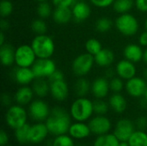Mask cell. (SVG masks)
I'll use <instances>...</instances> for the list:
<instances>
[{
	"instance_id": "1",
	"label": "cell",
	"mask_w": 147,
	"mask_h": 146,
	"mask_svg": "<svg viewBox=\"0 0 147 146\" xmlns=\"http://www.w3.org/2000/svg\"><path fill=\"white\" fill-rule=\"evenodd\" d=\"M71 114L60 107L53 108L48 118L45 121L49 133L54 136L68 133L71 125Z\"/></svg>"
},
{
	"instance_id": "21",
	"label": "cell",
	"mask_w": 147,
	"mask_h": 146,
	"mask_svg": "<svg viewBox=\"0 0 147 146\" xmlns=\"http://www.w3.org/2000/svg\"><path fill=\"white\" fill-rule=\"evenodd\" d=\"M123 55L126 59L133 63H138L143 59L144 52L140 46L136 44H129L124 48Z\"/></svg>"
},
{
	"instance_id": "45",
	"label": "cell",
	"mask_w": 147,
	"mask_h": 146,
	"mask_svg": "<svg viewBox=\"0 0 147 146\" xmlns=\"http://www.w3.org/2000/svg\"><path fill=\"white\" fill-rule=\"evenodd\" d=\"M8 142H9V136H8V133H7L4 130H2L1 133H0V145H8Z\"/></svg>"
},
{
	"instance_id": "2",
	"label": "cell",
	"mask_w": 147,
	"mask_h": 146,
	"mask_svg": "<svg viewBox=\"0 0 147 146\" xmlns=\"http://www.w3.org/2000/svg\"><path fill=\"white\" fill-rule=\"evenodd\" d=\"M94 114L93 102L86 97H78L71 105L70 114L76 121L89 120Z\"/></svg>"
},
{
	"instance_id": "26",
	"label": "cell",
	"mask_w": 147,
	"mask_h": 146,
	"mask_svg": "<svg viewBox=\"0 0 147 146\" xmlns=\"http://www.w3.org/2000/svg\"><path fill=\"white\" fill-rule=\"evenodd\" d=\"M32 89L35 96L43 98L50 93V83L46 78H35L32 83Z\"/></svg>"
},
{
	"instance_id": "54",
	"label": "cell",
	"mask_w": 147,
	"mask_h": 146,
	"mask_svg": "<svg viewBox=\"0 0 147 146\" xmlns=\"http://www.w3.org/2000/svg\"><path fill=\"white\" fill-rule=\"evenodd\" d=\"M145 28H146V30H147V18L146 22H145Z\"/></svg>"
},
{
	"instance_id": "31",
	"label": "cell",
	"mask_w": 147,
	"mask_h": 146,
	"mask_svg": "<svg viewBox=\"0 0 147 146\" xmlns=\"http://www.w3.org/2000/svg\"><path fill=\"white\" fill-rule=\"evenodd\" d=\"M134 4V0H115L113 3V9L119 14L128 13Z\"/></svg>"
},
{
	"instance_id": "19",
	"label": "cell",
	"mask_w": 147,
	"mask_h": 146,
	"mask_svg": "<svg viewBox=\"0 0 147 146\" xmlns=\"http://www.w3.org/2000/svg\"><path fill=\"white\" fill-rule=\"evenodd\" d=\"M68 134L74 139H84L91 134V131L88 124L76 121L71 125Z\"/></svg>"
},
{
	"instance_id": "52",
	"label": "cell",
	"mask_w": 147,
	"mask_h": 146,
	"mask_svg": "<svg viewBox=\"0 0 147 146\" xmlns=\"http://www.w3.org/2000/svg\"><path fill=\"white\" fill-rule=\"evenodd\" d=\"M143 77H144L145 79H147V68L145 69L144 71H143Z\"/></svg>"
},
{
	"instance_id": "57",
	"label": "cell",
	"mask_w": 147,
	"mask_h": 146,
	"mask_svg": "<svg viewBox=\"0 0 147 146\" xmlns=\"http://www.w3.org/2000/svg\"><path fill=\"white\" fill-rule=\"evenodd\" d=\"M5 146H10V145H5Z\"/></svg>"
},
{
	"instance_id": "27",
	"label": "cell",
	"mask_w": 147,
	"mask_h": 146,
	"mask_svg": "<svg viewBox=\"0 0 147 146\" xmlns=\"http://www.w3.org/2000/svg\"><path fill=\"white\" fill-rule=\"evenodd\" d=\"M120 141L114 133H107L97 136L95 139L93 146H119Z\"/></svg>"
},
{
	"instance_id": "4",
	"label": "cell",
	"mask_w": 147,
	"mask_h": 146,
	"mask_svg": "<svg viewBox=\"0 0 147 146\" xmlns=\"http://www.w3.org/2000/svg\"><path fill=\"white\" fill-rule=\"evenodd\" d=\"M115 28L125 36H134L139 31V22L137 18L129 14H121L115 19Z\"/></svg>"
},
{
	"instance_id": "24",
	"label": "cell",
	"mask_w": 147,
	"mask_h": 146,
	"mask_svg": "<svg viewBox=\"0 0 147 146\" xmlns=\"http://www.w3.org/2000/svg\"><path fill=\"white\" fill-rule=\"evenodd\" d=\"M95 63L101 67H108L115 61L114 52L108 48H102L96 55L94 56Z\"/></svg>"
},
{
	"instance_id": "53",
	"label": "cell",
	"mask_w": 147,
	"mask_h": 146,
	"mask_svg": "<svg viewBox=\"0 0 147 146\" xmlns=\"http://www.w3.org/2000/svg\"><path fill=\"white\" fill-rule=\"evenodd\" d=\"M34 1H36L38 3H41V2H47V0H34Z\"/></svg>"
},
{
	"instance_id": "17",
	"label": "cell",
	"mask_w": 147,
	"mask_h": 146,
	"mask_svg": "<svg viewBox=\"0 0 147 146\" xmlns=\"http://www.w3.org/2000/svg\"><path fill=\"white\" fill-rule=\"evenodd\" d=\"M14 79L21 86L28 85L35 79L31 67H18L14 71Z\"/></svg>"
},
{
	"instance_id": "37",
	"label": "cell",
	"mask_w": 147,
	"mask_h": 146,
	"mask_svg": "<svg viewBox=\"0 0 147 146\" xmlns=\"http://www.w3.org/2000/svg\"><path fill=\"white\" fill-rule=\"evenodd\" d=\"M37 14L40 18L41 19H46L52 15L53 11L51 5L47 2H41L39 3L38 7H37Z\"/></svg>"
},
{
	"instance_id": "40",
	"label": "cell",
	"mask_w": 147,
	"mask_h": 146,
	"mask_svg": "<svg viewBox=\"0 0 147 146\" xmlns=\"http://www.w3.org/2000/svg\"><path fill=\"white\" fill-rule=\"evenodd\" d=\"M90 3L98 8H107L114 3L115 0H90Z\"/></svg>"
},
{
	"instance_id": "32",
	"label": "cell",
	"mask_w": 147,
	"mask_h": 146,
	"mask_svg": "<svg viewBox=\"0 0 147 146\" xmlns=\"http://www.w3.org/2000/svg\"><path fill=\"white\" fill-rule=\"evenodd\" d=\"M74 139H72L69 134H62L55 136L54 139L52 141L51 146H75Z\"/></svg>"
},
{
	"instance_id": "33",
	"label": "cell",
	"mask_w": 147,
	"mask_h": 146,
	"mask_svg": "<svg viewBox=\"0 0 147 146\" xmlns=\"http://www.w3.org/2000/svg\"><path fill=\"white\" fill-rule=\"evenodd\" d=\"M85 49L88 53L95 56L102 49V46L98 40L92 38V39H89L85 42Z\"/></svg>"
},
{
	"instance_id": "25",
	"label": "cell",
	"mask_w": 147,
	"mask_h": 146,
	"mask_svg": "<svg viewBox=\"0 0 147 146\" xmlns=\"http://www.w3.org/2000/svg\"><path fill=\"white\" fill-rule=\"evenodd\" d=\"M109 107L111 108V109L117 114L124 113L125 110L127 109V106L125 97L120 93H114L109 97Z\"/></svg>"
},
{
	"instance_id": "42",
	"label": "cell",
	"mask_w": 147,
	"mask_h": 146,
	"mask_svg": "<svg viewBox=\"0 0 147 146\" xmlns=\"http://www.w3.org/2000/svg\"><path fill=\"white\" fill-rule=\"evenodd\" d=\"M55 7H71L75 3V0H52Z\"/></svg>"
},
{
	"instance_id": "46",
	"label": "cell",
	"mask_w": 147,
	"mask_h": 146,
	"mask_svg": "<svg viewBox=\"0 0 147 146\" xmlns=\"http://www.w3.org/2000/svg\"><path fill=\"white\" fill-rule=\"evenodd\" d=\"M1 102H2V104L4 106V107H10V104H11V98L10 96L4 93L2 95V97H1Z\"/></svg>"
},
{
	"instance_id": "48",
	"label": "cell",
	"mask_w": 147,
	"mask_h": 146,
	"mask_svg": "<svg viewBox=\"0 0 147 146\" xmlns=\"http://www.w3.org/2000/svg\"><path fill=\"white\" fill-rule=\"evenodd\" d=\"M0 26H1V31H4V30L8 29L9 24H8L7 21L4 20V18H2V20L0 22Z\"/></svg>"
},
{
	"instance_id": "36",
	"label": "cell",
	"mask_w": 147,
	"mask_h": 146,
	"mask_svg": "<svg viewBox=\"0 0 147 146\" xmlns=\"http://www.w3.org/2000/svg\"><path fill=\"white\" fill-rule=\"evenodd\" d=\"M31 29L36 34H45L47 31V23L43 21V19L39 18L32 22Z\"/></svg>"
},
{
	"instance_id": "8",
	"label": "cell",
	"mask_w": 147,
	"mask_h": 146,
	"mask_svg": "<svg viewBox=\"0 0 147 146\" xmlns=\"http://www.w3.org/2000/svg\"><path fill=\"white\" fill-rule=\"evenodd\" d=\"M35 78H48L57 69L53 60L50 59H37L32 65Z\"/></svg>"
},
{
	"instance_id": "41",
	"label": "cell",
	"mask_w": 147,
	"mask_h": 146,
	"mask_svg": "<svg viewBox=\"0 0 147 146\" xmlns=\"http://www.w3.org/2000/svg\"><path fill=\"white\" fill-rule=\"evenodd\" d=\"M134 124H135V127H137L138 130L145 131L147 128V117L140 116V117L137 118Z\"/></svg>"
},
{
	"instance_id": "38",
	"label": "cell",
	"mask_w": 147,
	"mask_h": 146,
	"mask_svg": "<svg viewBox=\"0 0 147 146\" xmlns=\"http://www.w3.org/2000/svg\"><path fill=\"white\" fill-rule=\"evenodd\" d=\"M13 3L9 0H2L0 3V14L2 18L8 17L13 12Z\"/></svg>"
},
{
	"instance_id": "23",
	"label": "cell",
	"mask_w": 147,
	"mask_h": 146,
	"mask_svg": "<svg viewBox=\"0 0 147 146\" xmlns=\"http://www.w3.org/2000/svg\"><path fill=\"white\" fill-rule=\"evenodd\" d=\"M16 49L9 44L4 43L0 46V59L3 66H10L15 63Z\"/></svg>"
},
{
	"instance_id": "35",
	"label": "cell",
	"mask_w": 147,
	"mask_h": 146,
	"mask_svg": "<svg viewBox=\"0 0 147 146\" xmlns=\"http://www.w3.org/2000/svg\"><path fill=\"white\" fill-rule=\"evenodd\" d=\"M113 22L108 17H101L96 22V29L100 33H106L112 28Z\"/></svg>"
},
{
	"instance_id": "20",
	"label": "cell",
	"mask_w": 147,
	"mask_h": 146,
	"mask_svg": "<svg viewBox=\"0 0 147 146\" xmlns=\"http://www.w3.org/2000/svg\"><path fill=\"white\" fill-rule=\"evenodd\" d=\"M34 95V93L32 87H28V85L21 86V88H19L15 94V101L17 104L25 106L32 102Z\"/></svg>"
},
{
	"instance_id": "28",
	"label": "cell",
	"mask_w": 147,
	"mask_h": 146,
	"mask_svg": "<svg viewBox=\"0 0 147 146\" xmlns=\"http://www.w3.org/2000/svg\"><path fill=\"white\" fill-rule=\"evenodd\" d=\"M90 89H91L90 82L83 77H79L74 84V91L78 97H85Z\"/></svg>"
},
{
	"instance_id": "43",
	"label": "cell",
	"mask_w": 147,
	"mask_h": 146,
	"mask_svg": "<svg viewBox=\"0 0 147 146\" xmlns=\"http://www.w3.org/2000/svg\"><path fill=\"white\" fill-rule=\"evenodd\" d=\"M63 79H65L64 74H63V72H61V71H59V70H56V71H55L48 78H47V80H48L49 83H53V82H56V81H59V80H63Z\"/></svg>"
},
{
	"instance_id": "13",
	"label": "cell",
	"mask_w": 147,
	"mask_h": 146,
	"mask_svg": "<svg viewBox=\"0 0 147 146\" xmlns=\"http://www.w3.org/2000/svg\"><path fill=\"white\" fill-rule=\"evenodd\" d=\"M49 133V131L47 127L46 123L42 122H37L33 126H30L29 129V143L30 144H40L42 141H44L47 135Z\"/></svg>"
},
{
	"instance_id": "16",
	"label": "cell",
	"mask_w": 147,
	"mask_h": 146,
	"mask_svg": "<svg viewBox=\"0 0 147 146\" xmlns=\"http://www.w3.org/2000/svg\"><path fill=\"white\" fill-rule=\"evenodd\" d=\"M71 11L72 19L77 22H82L87 20L91 13L90 5L84 1L75 2V3L71 6Z\"/></svg>"
},
{
	"instance_id": "39",
	"label": "cell",
	"mask_w": 147,
	"mask_h": 146,
	"mask_svg": "<svg viewBox=\"0 0 147 146\" xmlns=\"http://www.w3.org/2000/svg\"><path fill=\"white\" fill-rule=\"evenodd\" d=\"M123 79L120 77H112L109 81V86L110 90H112L114 93H121L124 88V83L122 81Z\"/></svg>"
},
{
	"instance_id": "44",
	"label": "cell",
	"mask_w": 147,
	"mask_h": 146,
	"mask_svg": "<svg viewBox=\"0 0 147 146\" xmlns=\"http://www.w3.org/2000/svg\"><path fill=\"white\" fill-rule=\"evenodd\" d=\"M134 4L140 11L147 12V0H135Z\"/></svg>"
},
{
	"instance_id": "18",
	"label": "cell",
	"mask_w": 147,
	"mask_h": 146,
	"mask_svg": "<svg viewBox=\"0 0 147 146\" xmlns=\"http://www.w3.org/2000/svg\"><path fill=\"white\" fill-rule=\"evenodd\" d=\"M109 82L105 77H98L91 83V93L96 99H103L109 92Z\"/></svg>"
},
{
	"instance_id": "29",
	"label": "cell",
	"mask_w": 147,
	"mask_h": 146,
	"mask_svg": "<svg viewBox=\"0 0 147 146\" xmlns=\"http://www.w3.org/2000/svg\"><path fill=\"white\" fill-rule=\"evenodd\" d=\"M130 146H147V133L145 131H134L127 140Z\"/></svg>"
},
{
	"instance_id": "15",
	"label": "cell",
	"mask_w": 147,
	"mask_h": 146,
	"mask_svg": "<svg viewBox=\"0 0 147 146\" xmlns=\"http://www.w3.org/2000/svg\"><path fill=\"white\" fill-rule=\"evenodd\" d=\"M117 75L123 80H129L135 77L136 75V67L134 63L127 60L122 59L120 60L115 67Z\"/></svg>"
},
{
	"instance_id": "9",
	"label": "cell",
	"mask_w": 147,
	"mask_h": 146,
	"mask_svg": "<svg viewBox=\"0 0 147 146\" xmlns=\"http://www.w3.org/2000/svg\"><path fill=\"white\" fill-rule=\"evenodd\" d=\"M50 113L51 110L49 109L48 105L42 100H34L29 104L28 114L30 117L37 122L46 121Z\"/></svg>"
},
{
	"instance_id": "30",
	"label": "cell",
	"mask_w": 147,
	"mask_h": 146,
	"mask_svg": "<svg viewBox=\"0 0 147 146\" xmlns=\"http://www.w3.org/2000/svg\"><path fill=\"white\" fill-rule=\"evenodd\" d=\"M29 129H30V126L28 124H25L22 126L18 127L16 130H14L16 140L19 144L25 145V144L29 143V139H28Z\"/></svg>"
},
{
	"instance_id": "22",
	"label": "cell",
	"mask_w": 147,
	"mask_h": 146,
	"mask_svg": "<svg viewBox=\"0 0 147 146\" xmlns=\"http://www.w3.org/2000/svg\"><path fill=\"white\" fill-rule=\"evenodd\" d=\"M52 16L56 23L66 24L72 19V11L70 7H55Z\"/></svg>"
},
{
	"instance_id": "34",
	"label": "cell",
	"mask_w": 147,
	"mask_h": 146,
	"mask_svg": "<svg viewBox=\"0 0 147 146\" xmlns=\"http://www.w3.org/2000/svg\"><path fill=\"white\" fill-rule=\"evenodd\" d=\"M94 113L96 115H105L109 108V104L107 103L102 99H96L93 102Z\"/></svg>"
},
{
	"instance_id": "49",
	"label": "cell",
	"mask_w": 147,
	"mask_h": 146,
	"mask_svg": "<svg viewBox=\"0 0 147 146\" xmlns=\"http://www.w3.org/2000/svg\"><path fill=\"white\" fill-rule=\"evenodd\" d=\"M4 44V34L3 31H1L0 33V46Z\"/></svg>"
},
{
	"instance_id": "14",
	"label": "cell",
	"mask_w": 147,
	"mask_h": 146,
	"mask_svg": "<svg viewBox=\"0 0 147 146\" xmlns=\"http://www.w3.org/2000/svg\"><path fill=\"white\" fill-rule=\"evenodd\" d=\"M50 94L52 97L58 102H64L69 96V87L65 79L49 83Z\"/></svg>"
},
{
	"instance_id": "11",
	"label": "cell",
	"mask_w": 147,
	"mask_h": 146,
	"mask_svg": "<svg viewBox=\"0 0 147 146\" xmlns=\"http://www.w3.org/2000/svg\"><path fill=\"white\" fill-rule=\"evenodd\" d=\"M91 133L96 136L107 134L111 130V121L105 115H96L91 118L88 123Z\"/></svg>"
},
{
	"instance_id": "5",
	"label": "cell",
	"mask_w": 147,
	"mask_h": 146,
	"mask_svg": "<svg viewBox=\"0 0 147 146\" xmlns=\"http://www.w3.org/2000/svg\"><path fill=\"white\" fill-rule=\"evenodd\" d=\"M28 114L22 106L16 104L11 105L5 114V121L9 127L16 130L18 127L27 124Z\"/></svg>"
},
{
	"instance_id": "7",
	"label": "cell",
	"mask_w": 147,
	"mask_h": 146,
	"mask_svg": "<svg viewBox=\"0 0 147 146\" xmlns=\"http://www.w3.org/2000/svg\"><path fill=\"white\" fill-rule=\"evenodd\" d=\"M36 59L31 45H22L16 49L15 63L18 67H32Z\"/></svg>"
},
{
	"instance_id": "56",
	"label": "cell",
	"mask_w": 147,
	"mask_h": 146,
	"mask_svg": "<svg viewBox=\"0 0 147 146\" xmlns=\"http://www.w3.org/2000/svg\"><path fill=\"white\" fill-rule=\"evenodd\" d=\"M78 146H85V145H78Z\"/></svg>"
},
{
	"instance_id": "3",
	"label": "cell",
	"mask_w": 147,
	"mask_h": 146,
	"mask_svg": "<svg viewBox=\"0 0 147 146\" xmlns=\"http://www.w3.org/2000/svg\"><path fill=\"white\" fill-rule=\"evenodd\" d=\"M31 46L37 59H50L55 51L53 40L45 34H37L32 40Z\"/></svg>"
},
{
	"instance_id": "55",
	"label": "cell",
	"mask_w": 147,
	"mask_h": 146,
	"mask_svg": "<svg viewBox=\"0 0 147 146\" xmlns=\"http://www.w3.org/2000/svg\"><path fill=\"white\" fill-rule=\"evenodd\" d=\"M144 97H145V98L147 100V89H146V94H145V96H144Z\"/></svg>"
},
{
	"instance_id": "12",
	"label": "cell",
	"mask_w": 147,
	"mask_h": 146,
	"mask_svg": "<svg viewBox=\"0 0 147 146\" xmlns=\"http://www.w3.org/2000/svg\"><path fill=\"white\" fill-rule=\"evenodd\" d=\"M125 89L130 96L134 98L142 97L146 94L147 83L144 78L134 77L129 80H127Z\"/></svg>"
},
{
	"instance_id": "6",
	"label": "cell",
	"mask_w": 147,
	"mask_h": 146,
	"mask_svg": "<svg viewBox=\"0 0 147 146\" xmlns=\"http://www.w3.org/2000/svg\"><path fill=\"white\" fill-rule=\"evenodd\" d=\"M95 64V58L93 55L88 53H81L77 56L71 65V69L73 73L81 77L87 75L92 69Z\"/></svg>"
},
{
	"instance_id": "50",
	"label": "cell",
	"mask_w": 147,
	"mask_h": 146,
	"mask_svg": "<svg viewBox=\"0 0 147 146\" xmlns=\"http://www.w3.org/2000/svg\"><path fill=\"white\" fill-rule=\"evenodd\" d=\"M119 146H130L128 142L127 141H120V144H119Z\"/></svg>"
},
{
	"instance_id": "47",
	"label": "cell",
	"mask_w": 147,
	"mask_h": 146,
	"mask_svg": "<svg viewBox=\"0 0 147 146\" xmlns=\"http://www.w3.org/2000/svg\"><path fill=\"white\" fill-rule=\"evenodd\" d=\"M140 44L143 46H147V30H146L145 32H143L139 39Z\"/></svg>"
},
{
	"instance_id": "10",
	"label": "cell",
	"mask_w": 147,
	"mask_h": 146,
	"mask_svg": "<svg viewBox=\"0 0 147 146\" xmlns=\"http://www.w3.org/2000/svg\"><path fill=\"white\" fill-rule=\"evenodd\" d=\"M135 131V124L129 119L123 118L119 120L115 126L114 134L119 141H127Z\"/></svg>"
},
{
	"instance_id": "51",
	"label": "cell",
	"mask_w": 147,
	"mask_h": 146,
	"mask_svg": "<svg viewBox=\"0 0 147 146\" xmlns=\"http://www.w3.org/2000/svg\"><path fill=\"white\" fill-rule=\"evenodd\" d=\"M143 60L145 61V63L147 64V48L144 52V56H143Z\"/></svg>"
}]
</instances>
